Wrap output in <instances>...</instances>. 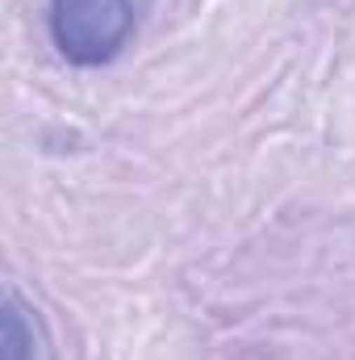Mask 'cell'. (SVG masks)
Masks as SVG:
<instances>
[{
  "label": "cell",
  "instance_id": "7a4b0ae2",
  "mask_svg": "<svg viewBox=\"0 0 355 360\" xmlns=\"http://www.w3.org/2000/svg\"><path fill=\"white\" fill-rule=\"evenodd\" d=\"M46 327L34 306H25L17 293L4 297V323H0V360H46Z\"/></svg>",
  "mask_w": 355,
  "mask_h": 360
},
{
  "label": "cell",
  "instance_id": "6da1fadb",
  "mask_svg": "<svg viewBox=\"0 0 355 360\" xmlns=\"http://www.w3.org/2000/svg\"><path fill=\"white\" fill-rule=\"evenodd\" d=\"M138 25V0H51L46 34L76 68L113 63Z\"/></svg>",
  "mask_w": 355,
  "mask_h": 360
}]
</instances>
